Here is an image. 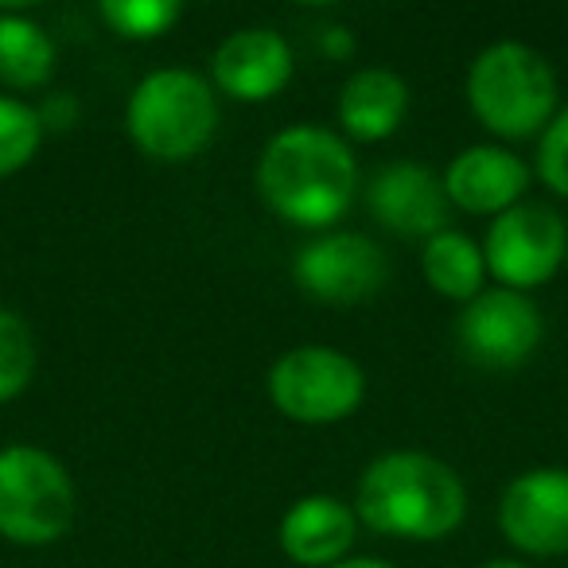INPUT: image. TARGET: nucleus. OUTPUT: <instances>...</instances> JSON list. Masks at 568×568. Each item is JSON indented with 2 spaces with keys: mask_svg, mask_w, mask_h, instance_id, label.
Here are the masks:
<instances>
[{
  "mask_svg": "<svg viewBox=\"0 0 568 568\" xmlns=\"http://www.w3.org/2000/svg\"><path fill=\"white\" fill-rule=\"evenodd\" d=\"M339 125L355 141H386L409 113V82L389 67H363L339 90Z\"/></svg>",
  "mask_w": 568,
  "mask_h": 568,
  "instance_id": "15",
  "label": "nucleus"
},
{
  "mask_svg": "<svg viewBox=\"0 0 568 568\" xmlns=\"http://www.w3.org/2000/svg\"><path fill=\"white\" fill-rule=\"evenodd\" d=\"M36 335L17 312L0 308V405L20 397L36 378Z\"/></svg>",
  "mask_w": 568,
  "mask_h": 568,
  "instance_id": "18",
  "label": "nucleus"
},
{
  "mask_svg": "<svg viewBox=\"0 0 568 568\" xmlns=\"http://www.w3.org/2000/svg\"><path fill=\"white\" fill-rule=\"evenodd\" d=\"M320 48H324V55H332V59H347L351 51H355V40H351L347 28H327V32L320 36Z\"/></svg>",
  "mask_w": 568,
  "mask_h": 568,
  "instance_id": "23",
  "label": "nucleus"
},
{
  "mask_svg": "<svg viewBox=\"0 0 568 568\" xmlns=\"http://www.w3.org/2000/svg\"><path fill=\"white\" fill-rule=\"evenodd\" d=\"M420 273H425L428 288L448 301L471 304L483 293V276H487V257L475 237L459 234V230L444 226L433 234L420 250Z\"/></svg>",
  "mask_w": 568,
  "mask_h": 568,
  "instance_id": "16",
  "label": "nucleus"
},
{
  "mask_svg": "<svg viewBox=\"0 0 568 568\" xmlns=\"http://www.w3.org/2000/svg\"><path fill=\"white\" fill-rule=\"evenodd\" d=\"M537 175L552 195L568 199V105L557 110L537 141Z\"/></svg>",
  "mask_w": 568,
  "mask_h": 568,
  "instance_id": "21",
  "label": "nucleus"
},
{
  "mask_svg": "<svg viewBox=\"0 0 568 568\" xmlns=\"http://www.w3.org/2000/svg\"><path fill=\"white\" fill-rule=\"evenodd\" d=\"M479 568H534V565H521V560H487Z\"/></svg>",
  "mask_w": 568,
  "mask_h": 568,
  "instance_id": "25",
  "label": "nucleus"
},
{
  "mask_svg": "<svg viewBox=\"0 0 568 568\" xmlns=\"http://www.w3.org/2000/svg\"><path fill=\"white\" fill-rule=\"evenodd\" d=\"M98 12L125 40H160L183 17V9L175 0H105Z\"/></svg>",
  "mask_w": 568,
  "mask_h": 568,
  "instance_id": "20",
  "label": "nucleus"
},
{
  "mask_svg": "<svg viewBox=\"0 0 568 568\" xmlns=\"http://www.w3.org/2000/svg\"><path fill=\"white\" fill-rule=\"evenodd\" d=\"M219 94L195 71L164 67L144 74L125 105V133L152 160L183 164L214 141Z\"/></svg>",
  "mask_w": 568,
  "mask_h": 568,
  "instance_id": "4",
  "label": "nucleus"
},
{
  "mask_svg": "<svg viewBox=\"0 0 568 568\" xmlns=\"http://www.w3.org/2000/svg\"><path fill=\"white\" fill-rule=\"evenodd\" d=\"M541 312L526 293L514 288H483L464 304L456 324L459 351L483 371H514L541 347Z\"/></svg>",
  "mask_w": 568,
  "mask_h": 568,
  "instance_id": "9",
  "label": "nucleus"
},
{
  "mask_svg": "<svg viewBox=\"0 0 568 568\" xmlns=\"http://www.w3.org/2000/svg\"><path fill=\"white\" fill-rule=\"evenodd\" d=\"M43 144V125L40 113L20 98L0 94V180L17 175L20 168H28L36 160Z\"/></svg>",
  "mask_w": 568,
  "mask_h": 568,
  "instance_id": "19",
  "label": "nucleus"
},
{
  "mask_svg": "<svg viewBox=\"0 0 568 568\" xmlns=\"http://www.w3.org/2000/svg\"><path fill=\"white\" fill-rule=\"evenodd\" d=\"M332 568H397L389 565V560H374V557H351V560H339V565Z\"/></svg>",
  "mask_w": 568,
  "mask_h": 568,
  "instance_id": "24",
  "label": "nucleus"
},
{
  "mask_svg": "<svg viewBox=\"0 0 568 568\" xmlns=\"http://www.w3.org/2000/svg\"><path fill=\"white\" fill-rule=\"evenodd\" d=\"M293 276L301 293L320 304H363L382 293L389 281V261L378 242L358 230H332L301 245L293 261Z\"/></svg>",
  "mask_w": 568,
  "mask_h": 568,
  "instance_id": "8",
  "label": "nucleus"
},
{
  "mask_svg": "<svg viewBox=\"0 0 568 568\" xmlns=\"http://www.w3.org/2000/svg\"><path fill=\"white\" fill-rule=\"evenodd\" d=\"M483 257L498 288H541L568 261V222L545 203H518L490 219Z\"/></svg>",
  "mask_w": 568,
  "mask_h": 568,
  "instance_id": "7",
  "label": "nucleus"
},
{
  "mask_svg": "<svg viewBox=\"0 0 568 568\" xmlns=\"http://www.w3.org/2000/svg\"><path fill=\"white\" fill-rule=\"evenodd\" d=\"M467 105L479 125L503 141L541 136L557 118V74L529 43H490L467 71Z\"/></svg>",
  "mask_w": 568,
  "mask_h": 568,
  "instance_id": "3",
  "label": "nucleus"
},
{
  "mask_svg": "<svg viewBox=\"0 0 568 568\" xmlns=\"http://www.w3.org/2000/svg\"><path fill=\"white\" fill-rule=\"evenodd\" d=\"M529 164L518 152L503 144H471L456 152L444 172V195L467 214H490L498 219L503 211L521 203L529 187Z\"/></svg>",
  "mask_w": 568,
  "mask_h": 568,
  "instance_id": "13",
  "label": "nucleus"
},
{
  "mask_svg": "<svg viewBox=\"0 0 568 568\" xmlns=\"http://www.w3.org/2000/svg\"><path fill=\"white\" fill-rule=\"evenodd\" d=\"M366 206L397 237H425L428 242L448 222L444 180L428 172L425 164H413V160L378 168L371 187H366Z\"/></svg>",
  "mask_w": 568,
  "mask_h": 568,
  "instance_id": "11",
  "label": "nucleus"
},
{
  "mask_svg": "<svg viewBox=\"0 0 568 568\" xmlns=\"http://www.w3.org/2000/svg\"><path fill=\"white\" fill-rule=\"evenodd\" d=\"M257 187L268 211L304 230H327L343 219L358 187V164L347 136L324 125H288L261 149Z\"/></svg>",
  "mask_w": 568,
  "mask_h": 568,
  "instance_id": "1",
  "label": "nucleus"
},
{
  "mask_svg": "<svg viewBox=\"0 0 568 568\" xmlns=\"http://www.w3.org/2000/svg\"><path fill=\"white\" fill-rule=\"evenodd\" d=\"M74 526V479L63 459L32 444L0 448V537L51 545Z\"/></svg>",
  "mask_w": 568,
  "mask_h": 568,
  "instance_id": "5",
  "label": "nucleus"
},
{
  "mask_svg": "<svg viewBox=\"0 0 568 568\" xmlns=\"http://www.w3.org/2000/svg\"><path fill=\"white\" fill-rule=\"evenodd\" d=\"M498 526L506 541L529 557H565L568 552V471L534 467L510 479L498 503Z\"/></svg>",
  "mask_w": 568,
  "mask_h": 568,
  "instance_id": "10",
  "label": "nucleus"
},
{
  "mask_svg": "<svg viewBox=\"0 0 568 568\" xmlns=\"http://www.w3.org/2000/svg\"><path fill=\"white\" fill-rule=\"evenodd\" d=\"M40 125H43V133H67V129H74L79 125V118H82V105H79V98L74 94H51V98H43V105L40 110Z\"/></svg>",
  "mask_w": 568,
  "mask_h": 568,
  "instance_id": "22",
  "label": "nucleus"
},
{
  "mask_svg": "<svg viewBox=\"0 0 568 568\" xmlns=\"http://www.w3.org/2000/svg\"><path fill=\"white\" fill-rule=\"evenodd\" d=\"M55 74V43L20 9H0V87L36 90Z\"/></svg>",
  "mask_w": 568,
  "mask_h": 568,
  "instance_id": "17",
  "label": "nucleus"
},
{
  "mask_svg": "<svg viewBox=\"0 0 568 568\" xmlns=\"http://www.w3.org/2000/svg\"><path fill=\"white\" fill-rule=\"evenodd\" d=\"M355 514L397 541H440L467 518L464 479L428 452H386L358 479Z\"/></svg>",
  "mask_w": 568,
  "mask_h": 568,
  "instance_id": "2",
  "label": "nucleus"
},
{
  "mask_svg": "<svg viewBox=\"0 0 568 568\" xmlns=\"http://www.w3.org/2000/svg\"><path fill=\"white\" fill-rule=\"evenodd\" d=\"M358 514L335 495H304L296 498L281 518L276 541L284 557L301 568H332L355 545Z\"/></svg>",
  "mask_w": 568,
  "mask_h": 568,
  "instance_id": "14",
  "label": "nucleus"
},
{
  "mask_svg": "<svg viewBox=\"0 0 568 568\" xmlns=\"http://www.w3.org/2000/svg\"><path fill=\"white\" fill-rule=\"evenodd\" d=\"M366 397V374L351 355L335 347H293L268 371V402L276 413L301 425L347 420Z\"/></svg>",
  "mask_w": 568,
  "mask_h": 568,
  "instance_id": "6",
  "label": "nucleus"
},
{
  "mask_svg": "<svg viewBox=\"0 0 568 568\" xmlns=\"http://www.w3.org/2000/svg\"><path fill=\"white\" fill-rule=\"evenodd\" d=\"M211 74L234 102H268L293 79V48L273 28H237L219 43Z\"/></svg>",
  "mask_w": 568,
  "mask_h": 568,
  "instance_id": "12",
  "label": "nucleus"
}]
</instances>
